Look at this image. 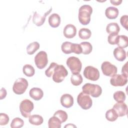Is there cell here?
<instances>
[{
  "label": "cell",
  "instance_id": "cell-1",
  "mask_svg": "<svg viewBox=\"0 0 128 128\" xmlns=\"http://www.w3.org/2000/svg\"><path fill=\"white\" fill-rule=\"evenodd\" d=\"M92 12V7L88 4L81 6L78 10V18L80 22L82 25L88 24L90 21V16Z\"/></svg>",
  "mask_w": 128,
  "mask_h": 128
},
{
  "label": "cell",
  "instance_id": "cell-2",
  "mask_svg": "<svg viewBox=\"0 0 128 128\" xmlns=\"http://www.w3.org/2000/svg\"><path fill=\"white\" fill-rule=\"evenodd\" d=\"M82 92L86 94L90 95L94 98L99 97L102 93V88L98 84L86 83L82 86Z\"/></svg>",
  "mask_w": 128,
  "mask_h": 128
},
{
  "label": "cell",
  "instance_id": "cell-3",
  "mask_svg": "<svg viewBox=\"0 0 128 128\" xmlns=\"http://www.w3.org/2000/svg\"><path fill=\"white\" fill-rule=\"evenodd\" d=\"M66 64L72 74H78L81 71L82 64L78 58L70 56L67 59Z\"/></svg>",
  "mask_w": 128,
  "mask_h": 128
},
{
  "label": "cell",
  "instance_id": "cell-4",
  "mask_svg": "<svg viewBox=\"0 0 128 128\" xmlns=\"http://www.w3.org/2000/svg\"><path fill=\"white\" fill-rule=\"evenodd\" d=\"M68 72L63 65H58L54 70L52 76V80L56 82H62L64 78L68 76Z\"/></svg>",
  "mask_w": 128,
  "mask_h": 128
},
{
  "label": "cell",
  "instance_id": "cell-5",
  "mask_svg": "<svg viewBox=\"0 0 128 128\" xmlns=\"http://www.w3.org/2000/svg\"><path fill=\"white\" fill-rule=\"evenodd\" d=\"M28 86L27 80L26 78H20L14 82L12 86V90L16 94H22L26 92Z\"/></svg>",
  "mask_w": 128,
  "mask_h": 128
},
{
  "label": "cell",
  "instance_id": "cell-6",
  "mask_svg": "<svg viewBox=\"0 0 128 128\" xmlns=\"http://www.w3.org/2000/svg\"><path fill=\"white\" fill-rule=\"evenodd\" d=\"M77 102L78 104L84 110L90 108L92 104V100L88 94L80 92L77 97Z\"/></svg>",
  "mask_w": 128,
  "mask_h": 128
},
{
  "label": "cell",
  "instance_id": "cell-7",
  "mask_svg": "<svg viewBox=\"0 0 128 128\" xmlns=\"http://www.w3.org/2000/svg\"><path fill=\"white\" fill-rule=\"evenodd\" d=\"M34 108V105L33 102L28 99L22 100L20 104V112L22 115L26 118H28L30 116Z\"/></svg>",
  "mask_w": 128,
  "mask_h": 128
},
{
  "label": "cell",
  "instance_id": "cell-8",
  "mask_svg": "<svg viewBox=\"0 0 128 128\" xmlns=\"http://www.w3.org/2000/svg\"><path fill=\"white\" fill-rule=\"evenodd\" d=\"M34 62L36 66L39 69L44 68L48 63V54L44 51H40L34 57Z\"/></svg>",
  "mask_w": 128,
  "mask_h": 128
},
{
  "label": "cell",
  "instance_id": "cell-9",
  "mask_svg": "<svg viewBox=\"0 0 128 128\" xmlns=\"http://www.w3.org/2000/svg\"><path fill=\"white\" fill-rule=\"evenodd\" d=\"M83 74L86 78L92 81H96L100 78V72L98 69L90 66L85 68Z\"/></svg>",
  "mask_w": 128,
  "mask_h": 128
},
{
  "label": "cell",
  "instance_id": "cell-10",
  "mask_svg": "<svg viewBox=\"0 0 128 128\" xmlns=\"http://www.w3.org/2000/svg\"><path fill=\"white\" fill-rule=\"evenodd\" d=\"M101 69L103 74L106 76H112L117 73V68L110 62L106 61L102 63Z\"/></svg>",
  "mask_w": 128,
  "mask_h": 128
},
{
  "label": "cell",
  "instance_id": "cell-11",
  "mask_svg": "<svg viewBox=\"0 0 128 128\" xmlns=\"http://www.w3.org/2000/svg\"><path fill=\"white\" fill-rule=\"evenodd\" d=\"M128 76L122 74H116L110 79V84L114 86H122L126 84Z\"/></svg>",
  "mask_w": 128,
  "mask_h": 128
},
{
  "label": "cell",
  "instance_id": "cell-12",
  "mask_svg": "<svg viewBox=\"0 0 128 128\" xmlns=\"http://www.w3.org/2000/svg\"><path fill=\"white\" fill-rule=\"evenodd\" d=\"M52 10V8H50L49 10L45 12L43 15H40L36 12H34L32 17V22L34 24L38 26H42L46 20V16Z\"/></svg>",
  "mask_w": 128,
  "mask_h": 128
},
{
  "label": "cell",
  "instance_id": "cell-13",
  "mask_svg": "<svg viewBox=\"0 0 128 128\" xmlns=\"http://www.w3.org/2000/svg\"><path fill=\"white\" fill-rule=\"evenodd\" d=\"M112 108L116 110L118 116L122 117L128 114L127 105L124 102L115 104L114 105Z\"/></svg>",
  "mask_w": 128,
  "mask_h": 128
},
{
  "label": "cell",
  "instance_id": "cell-14",
  "mask_svg": "<svg viewBox=\"0 0 128 128\" xmlns=\"http://www.w3.org/2000/svg\"><path fill=\"white\" fill-rule=\"evenodd\" d=\"M76 34V28L72 24H68L65 26L63 30L64 36L68 38H72L74 37Z\"/></svg>",
  "mask_w": 128,
  "mask_h": 128
},
{
  "label": "cell",
  "instance_id": "cell-15",
  "mask_svg": "<svg viewBox=\"0 0 128 128\" xmlns=\"http://www.w3.org/2000/svg\"><path fill=\"white\" fill-rule=\"evenodd\" d=\"M60 102L62 106L66 108H70L73 106L74 98L70 94H65L62 96Z\"/></svg>",
  "mask_w": 128,
  "mask_h": 128
},
{
  "label": "cell",
  "instance_id": "cell-16",
  "mask_svg": "<svg viewBox=\"0 0 128 128\" xmlns=\"http://www.w3.org/2000/svg\"><path fill=\"white\" fill-rule=\"evenodd\" d=\"M113 54L115 58L120 62L124 61L126 58V50L120 47H117L114 49Z\"/></svg>",
  "mask_w": 128,
  "mask_h": 128
},
{
  "label": "cell",
  "instance_id": "cell-17",
  "mask_svg": "<svg viewBox=\"0 0 128 128\" xmlns=\"http://www.w3.org/2000/svg\"><path fill=\"white\" fill-rule=\"evenodd\" d=\"M30 96L35 100H39L44 96L42 90L38 88H31L29 92Z\"/></svg>",
  "mask_w": 128,
  "mask_h": 128
},
{
  "label": "cell",
  "instance_id": "cell-18",
  "mask_svg": "<svg viewBox=\"0 0 128 128\" xmlns=\"http://www.w3.org/2000/svg\"><path fill=\"white\" fill-rule=\"evenodd\" d=\"M48 22L50 26L54 28H57L60 24V17L58 14L54 13L49 16Z\"/></svg>",
  "mask_w": 128,
  "mask_h": 128
},
{
  "label": "cell",
  "instance_id": "cell-19",
  "mask_svg": "<svg viewBox=\"0 0 128 128\" xmlns=\"http://www.w3.org/2000/svg\"><path fill=\"white\" fill-rule=\"evenodd\" d=\"M118 10L114 6H109L105 10V15L107 18L110 20L116 18L118 15Z\"/></svg>",
  "mask_w": 128,
  "mask_h": 128
},
{
  "label": "cell",
  "instance_id": "cell-20",
  "mask_svg": "<svg viewBox=\"0 0 128 128\" xmlns=\"http://www.w3.org/2000/svg\"><path fill=\"white\" fill-rule=\"evenodd\" d=\"M120 30V28L118 24L116 22H110L108 24L106 27V31L110 34H118Z\"/></svg>",
  "mask_w": 128,
  "mask_h": 128
},
{
  "label": "cell",
  "instance_id": "cell-21",
  "mask_svg": "<svg viewBox=\"0 0 128 128\" xmlns=\"http://www.w3.org/2000/svg\"><path fill=\"white\" fill-rule=\"evenodd\" d=\"M28 118L29 122L32 125L39 126L42 124L44 122L43 118L38 114L30 115Z\"/></svg>",
  "mask_w": 128,
  "mask_h": 128
},
{
  "label": "cell",
  "instance_id": "cell-22",
  "mask_svg": "<svg viewBox=\"0 0 128 128\" xmlns=\"http://www.w3.org/2000/svg\"><path fill=\"white\" fill-rule=\"evenodd\" d=\"M62 122L60 119L56 116H53L50 118L48 121V126L49 128H60Z\"/></svg>",
  "mask_w": 128,
  "mask_h": 128
},
{
  "label": "cell",
  "instance_id": "cell-23",
  "mask_svg": "<svg viewBox=\"0 0 128 128\" xmlns=\"http://www.w3.org/2000/svg\"><path fill=\"white\" fill-rule=\"evenodd\" d=\"M40 48V44L37 42H34L30 43L26 47L27 54L30 55H32L35 53Z\"/></svg>",
  "mask_w": 128,
  "mask_h": 128
},
{
  "label": "cell",
  "instance_id": "cell-24",
  "mask_svg": "<svg viewBox=\"0 0 128 128\" xmlns=\"http://www.w3.org/2000/svg\"><path fill=\"white\" fill-rule=\"evenodd\" d=\"M118 116L116 110L113 109L108 110L106 113V118L110 122H114L118 118Z\"/></svg>",
  "mask_w": 128,
  "mask_h": 128
},
{
  "label": "cell",
  "instance_id": "cell-25",
  "mask_svg": "<svg viewBox=\"0 0 128 128\" xmlns=\"http://www.w3.org/2000/svg\"><path fill=\"white\" fill-rule=\"evenodd\" d=\"M82 49V54H90L92 50V46L91 44L88 42H84L80 44Z\"/></svg>",
  "mask_w": 128,
  "mask_h": 128
},
{
  "label": "cell",
  "instance_id": "cell-26",
  "mask_svg": "<svg viewBox=\"0 0 128 128\" xmlns=\"http://www.w3.org/2000/svg\"><path fill=\"white\" fill-rule=\"evenodd\" d=\"M82 77L80 74H72L70 77L71 83L75 86H78L82 82Z\"/></svg>",
  "mask_w": 128,
  "mask_h": 128
},
{
  "label": "cell",
  "instance_id": "cell-27",
  "mask_svg": "<svg viewBox=\"0 0 128 128\" xmlns=\"http://www.w3.org/2000/svg\"><path fill=\"white\" fill-rule=\"evenodd\" d=\"M91 35V31L88 28H82L79 30L78 36L82 40H88L90 38Z\"/></svg>",
  "mask_w": 128,
  "mask_h": 128
},
{
  "label": "cell",
  "instance_id": "cell-28",
  "mask_svg": "<svg viewBox=\"0 0 128 128\" xmlns=\"http://www.w3.org/2000/svg\"><path fill=\"white\" fill-rule=\"evenodd\" d=\"M23 73L28 77L32 76L35 74V70L34 68L30 64H26L22 68Z\"/></svg>",
  "mask_w": 128,
  "mask_h": 128
},
{
  "label": "cell",
  "instance_id": "cell-29",
  "mask_svg": "<svg viewBox=\"0 0 128 128\" xmlns=\"http://www.w3.org/2000/svg\"><path fill=\"white\" fill-rule=\"evenodd\" d=\"M116 44L118 46V47L122 48H126L128 46V38L127 36L124 35L118 36Z\"/></svg>",
  "mask_w": 128,
  "mask_h": 128
},
{
  "label": "cell",
  "instance_id": "cell-30",
  "mask_svg": "<svg viewBox=\"0 0 128 128\" xmlns=\"http://www.w3.org/2000/svg\"><path fill=\"white\" fill-rule=\"evenodd\" d=\"M113 97L114 100L118 102H124L126 98V96L124 92L121 90L115 92L114 94Z\"/></svg>",
  "mask_w": 128,
  "mask_h": 128
},
{
  "label": "cell",
  "instance_id": "cell-31",
  "mask_svg": "<svg viewBox=\"0 0 128 128\" xmlns=\"http://www.w3.org/2000/svg\"><path fill=\"white\" fill-rule=\"evenodd\" d=\"M54 116L58 118L62 122V123L65 122L67 120L68 116L67 113L65 111L62 110H57L54 112Z\"/></svg>",
  "mask_w": 128,
  "mask_h": 128
},
{
  "label": "cell",
  "instance_id": "cell-32",
  "mask_svg": "<svg viewBox=\"0 0 128 128\" xmlns=\"http://www.w3.org/2000/svg\"><path fill=\"white\" fill-rule=\"evenodd\" d=\"M24 124V120L20 118H14L10 124V127L12 128H20Z\"/></svg>",
  "mask_w": 128,
  "mask_h": 128
},
{
  "label": "cell",
  "instance_id": "cell-33",
  "mask_svg": "<svg viewBox=\"0 0 128 128\" xmlns=\"http://www.w3.org/2000/svg\"><path fill=\"white\" fill-rule=\"evenodd\" d=\"M72 44L69 42H63L61 46V49L62 52L66 54H71Z\"/></svg>",
  "mask_w": 128,
  "mask_h": 128
},
{
  "label": "cell",
  "instance_id": "cell-34",
  "mask_svg": "<svg viewBox=\"0 0 128 128\" xmlns=\"http://www.w3.org/2000/svg\"><path fill=\"white\" fill-rule=\"evenodd\" d=\"M58 65V64L54 62L50 63L48 68H47L45 70V74L46 75V76L48 78H50L52 76V74L54 72V70Z\"/></svg>",
  "mask_w": 128,
  "mask_h": 128
},
{
  "label": "cell",
  "instance_id": "cell-35",
  "mask_svg": "<svg viewBox=\"0 0 128 128\" xmlns=\"http://www.w3.org/2000/svg\"><path fill=\"white\" fill-rule=\"evenodd\" d=\"M118 36L119 35L116 34H110L108 37V43L112 45L116 44Z\"/></svg>",
  "mask_w": 128,
  "mask_h": 128
},
{
  "label": "cell",
  "instance_id": "cell-36",
  "mask_svg": "<svg viewBox=\"0 0 128 128\" xmlns=\"http://www.w3.org/2000/svg\"><path fill=\"white\" fill-rule=\"evenodd\" d=\"M10 118L8 114L4 113L0 114V125L4 126L8 124Z\"/></svg>",
  "mask_w": 128,
  "mask_h": 128
},
{
  "label": "cell",
  "instance_id": "cell-37",
  "mask_svg": "<svg viewBox=\"0 0 128 128\" xmlns=\"http://www.w3.org/2000/svg\"><path fill=\"white\" fill-rule=\"evenodd\" d=\"M72 52L78 54H82V49L80 44L72 43Z\"/></svg>",
  "mask_w": 128,
  "mask_h": 128
},
{
  "label": "cell",
  "instance_id": "cell-38",
  "mask_svg": "<svg viewBox=\"0 0 128 128\" xmlns=\"http://www.w3.org/2000/svg\"><path fill=\"white\" fill-rule=\"evenodd\" d=\"M128 16L127 15H124L122 16L120 20L122 26L126 30H128Z\"/></svg>",
  "mask_w": 128,
  "mask_h": 128
},
{
  "label": "cell",
  "instance_id": "cell-39",
  "mask_svg": "<svg viewBox=\"0 0 128 128\" xmlns=\"http://www.w3.org/2000/svg\"><path fill=\"white\" fill-rule=\"evenodd\" d=\"M127 64L128 62H126L124 65L123 66L122 69V74L128 76V70H127Z\"/></svg>",
  "mask_w": 128,
  "mask_h": 128
},
{
  "label": "cell",
  "instance_id": "cell-40",
  "mask_svg": "<svg viewBox=\"0 0 128 128\" xmlns=\"http://www.w3.org/2000/svg\"><path fill=\"white\" fill-rule=\"evenodd\" d=\"M6 90L5 88H2L0 90V100H2L4 98H6Z\"/></svg>",
  "mask_w": 128,
  "mask_h": 128
},
{
  "label": "cell",
  "instance_id": "cell-41",
  "mask_svg": "<svg viewBox=\"0 0 128 128\" xmlns=\"http://www.w3.org/2000/svg\"><path fill=\"white\" fill-rule=\"evenodd\" d=\"M110 2L114 6H118L122 2V0H110Z\"/></svg>",
  "mask_w": 128,
  "mask_h": 128
},
{
  "label": "cell",
  "instance_id": "cell-42",
  "mask_svg": "<svg viewBox=\"0 0 128 128\" xmlns=\"http://www.w3.org/2000/svg\"><path fill=\"white\" fill-rule=\"evenodd\" d=\"M64 127H65V128H66V127H68V128H72V127L76 128V126H74V124H67V125L65 126H64Z\"/></svg>",
  "mask_w": 128,
  "mask_h": 128
}]
</instances>
